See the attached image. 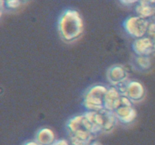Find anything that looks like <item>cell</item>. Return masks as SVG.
Segmentation results:
<instances>
[{
	"label": "cell",
	"mask_w": 155,
	"mask_h": 145,
	"mask_svg": "<svg viewBox=\"0 0 155 145\" xmlns=\"http://www.w3.org/2000/svg\"><path fill=\"white\" fill-rule=\"evenodd\" d=\"M71 145H90L96 134L85 114L71 118L67 123Z\"/></svg>",
	"instance_id": "6da1fadb"
},
{
	"label": "cell",
	"mask_w": 155,
	"mask_h": 145,
	"mask_svg": "<svg viewBox=\"0 0 155 145\" xmlns=\"http://www.w3.org/2000/svg\"><path fill=\"white\" fill-rule=\"evenodd\" d=\"M58 30L62 39L67 42L78 39L83 31V22L80 13L72 9L64 11L59 18Z\"/></svg>",
	"instance_id": "7a4b0ae2"
},
{
	"label": "cell",
	"mask_w": 155,
	"mask_h": 145,
	"mask_svg": "<svg viewBox=\"0 0 155 145\" xmlns=\"http://www.w3.org/2000/svg\"><path fill=\"white\" fill-rule=\"evenodd\" d=\"M107 89L101 85L92 86L86 91L83 104L89 111H99L104 109V99Z\"/></svg>",
	"instance_id": "3957f363"
},
{
	"label": "cell",
	"mask_w": 155,
	"mask_h": 145,
	"mask_svg": "<svg viewBox=\"0 0 155 145\" xmlns=\"http://www.w3.org/2000/svg\"><path fill=\"white\" fill-rule=\"evenodd\" d=\"M150 21L139 16H132L124 22V28L130 36L136 39L144 37L148 33Z\"/></svg>",
	"instance_id": "277c9868"
},
{
	"label": "cell",
	"mask_w": 155,
	"mask_h": 145,
	"mask_svg": "<svg viewBox=\"0 0 155 145\" xmlns=\"http://www.w3.org/2000/svg\"><path fill=\"white\" fill-rule=\"evenodd\" d=\"M133 48L139 56H149L155 52V43L151 37L144 36L134 41Z\"/></svg>",
	"instance_id": "5b68a950"
},
{
	"label": "cell",
	"mask_w": 155,
	"mask_h": 145,
	"mask_svg": "<svg viewBox=\"0 0 155 145\" xmlns=\"http://www.w3.org/2000/svg\"><path fill=\"white\" fill-rule=\"evenodd\" d=\"M122 96L116 87L107 89L104 99V108L109 111L114 112L118 107H120Z\"/></svg>",
	"instance_id": "8992f818"
},
{
	"label": "cell",
	"mask_w": 155,
	"mask_h": 145,
	"mask_svg": "<svg viewBox=\"0 0 155 145\" xmlns=\"http://www.w3.org/2000/svg\"><path fill=\"white\" fill-rule=\"evenodd\" d=\"M124 96H127L132 101H140L145 96V89L139 82H129Z\"/></svg>",
	"instance_id": "52a82bcc"
},
{
	"label": "cell",
	"mask_w": 155,
	"mask_h": 145,
	"mask_svg": "<svg viewBox=\"0 0 155 145\" xmlns=\"http://www.w3.org/2000/svg\"><path fill=\"white\" fill-rule=\"evenodd\" d=\"M107 79L110 83L116 86L127 80V72L124 66L118 65L113 66L108 69Z\"/></svg>",
	"instance_id": "ba28073f"
},
{
	"label": "cell",
	"mask_w": 155,
	"mask_h": 145,
	"mask_svg": "<svg viewBox=\"0 0 155 145\" xmlns=\"http://www.w3.org/2000/svg\"><path fill=\"white\" fill-rule=\"evenodd\" d=\"M117 118L124 123H130L136 117V111L133 106L121 105L114 111Z\"/></svg>",
	"instance_id": "9c48e42d"
},
{
	"label": "cell",
	"mask_w": 155,
	"mask_h": 145,
	"mask_svg": "<svg viewBox=\"0 0 155 145\" xmlns=\"http://www.w3.org/2000/svg\"><path fill=\"white\" fill-rule=\"evenodd\" d=\"M155 2L141 1L136 7L137 16L147 19L155 15Z\"/></svg>",
	"instance_id": "30bf717a"
},
{
	"label": "cell",
	"mask_w": 155,
	"mask_h": 145,
	"mask_svg": "<svg viewBox=\"0 0 155 145\" xmlns=\"http://www.w3.org/2000/svg\"><path fill=\"white\" fill-rule=\"evenodd\" d=\"M54 132L48 128H42L36 133V141L39 145H52L55 141Z\"/></svg>",
	"instance_id": "8fae6325"
},
{
	"label": "cell",
	"mask_w": 155,
	"mask_h": 145,
	"mask_svg": "<svg viewBox=\"0 0 155 145\" xmlns=\"http://www.w3.org/2000/svg\"><path fill=\"white\" fill-rule=\"evenodd\" d=\"M101 113L103 116V119H104V127H103V131H109L115 126L116 125L117 118L116 114L114 112L109 111L106 109H102L101 110Z\"/></svg>",
	"instance_id": "7c38bea8"
},
{
	"label": "cell",
	"mask_w": 155,
	"mask_h": 145,
	"mask_svg": "<svg viewBox=\"0 0 155 145\" xmlns=\"http://www.w3.org/2000/svg\"><path fill=\"white\" fill-rule=\"evenodd\" d=\"M138 66L142 69H148L151 67V60L149 56H138L136 58Z\"/></svg>",
	"instance_id": "4fadbf2b"
},
{
	"label": "cell",
	"mask_w": 155,
	"mask_h": 145,
	"mask_svg": "<svg viewBox=\"0 0 155 145\" xmlns=\"http://www.w3.org/2000/svg\"><path fill=\"white\" fill-rule=\"evenodd\" d=\"M148 36L152 39L155 43V21H150L149 26H148Z\"/></svg>",
	"instance_id": "5bb4252c"
},
{
	"label": "cell",
	"mask_w": 155,
	"mask_h": 145,
	"mask_svg": "<svg viewBox=\"0 0 155 145\" xmlns=\"http://www.w3.org/2000/svg\"><path fill=\"white\" fill-rule=\"evenodd\" d=\"M21 4V2L18 1V0H9V1L5 2V5L9 8H16L19 7Z\"/></svg>",
	"instance_id": "9a60e30c"
},
{
	"label": "cell",
	"mask_w": 155,
	"mask_h": 145,
	"mask_svg": "<svg viewBox=\"0 0 155 145\" xmlns=\"http://www.w3.org/2000/svg\"><path fill=\"white\" fill-rule=\"evenodd\" d=\"M52 145H71V143L65 139H61V140H57L54 141Z\"/></svg>",
	"instance_id": "2e32d148"
},
{
	"label": "cell",
	"mask_w": 155,
	"mask_h": 145,
	"mask_svg": "<svg viewBox=\"0 0 155 145\" xmlns=\"http://www.w3.org/2000/svg\"><path fill=\"white\" fill-rule=\"evenodd\" d=\"M24 145H39L36 141H29L26 143Z\"/></svg>",
	"instance_id": "e0dca14e"
},
{
	"label": "cell",
	"mask_w": 155,
	"mask_h": 145,
	"mask_svg": "<svg viewBox=\"0 0 155 145\" xmlns=\"http://www.w3.org/2000/svg\"><path fill=\"white\" fill-rule=\"evenodd\" d=\"M90 145H101V143H99L98 142H92Z\"/></svg>",
	"instance_id": "ac0fdd59"
}]
</instances>
